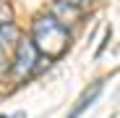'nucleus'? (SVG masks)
I'll return each mask as SVG.
<instances>
[{
	"label": "nucleus",
	"instance_id": "nucleus-1",
	"mask_svg": "<svg viewBox=\"0 0 120 118\" xmlns=\"http://www.w3.org/2000/svg\"><path fill=\"white\" fill-rule=\"evenodd\" d=\"M31 45L37 47L39 55H45L47 61H57L63 58L68 45H71V32L68 26H63L55 16L45 13V16H37L34 24H31Z\"/></svg>",
	"mask_w": 120,
	"mask_h": 118
},
{
	"label": "nucleus",
	"instance_id": "nucleus-2",
	"mask_svg": "<svg viewBox=\"0 0 120 118\" xmlns=\"http://www.w3.org/2000/svg\"><path fill=\"white\" fill-rule=\"evenodd\" d=\"M37 63H39V53L31 45V39L29 37H18V42L13 47V58H11L8 73L16 79V81H24L26 76H31L37 71Z\"/></svg>",
	"mask_w": 120,
	"mask_h": 118
},
{
	"label": "nucleus",
	"instance_id": "nucleus-3",
	"mask_svg": "<svg viewBox=\"0 0 120 118\" xmlns=\"http://www.w3.org/2000/svg\"><path fill=\"white\" fill-rule=\"evenodd\" d=\"M50 16H55L63 26H68V24H73V21H78V18H81V8H76V5L65 3V0H55Z\"/></svg>",
	"mask_w": 120,
	"mask_h": 118
},
{
	"label": "nucleus",
	"instance_id": "nucleus-4",
	"mask_svg": "<svg viewBox=\"0 0 120 118\" xmlns=\"http://www.w3.org/2000/svg\"><path fill=\"white\" fill-rule=\"evenodd\" d=\"M18 37H21V32H18V26H16L13 21L0 24V47H3V50H11V47H16Z\"/></svg>",
	"mask_w": 120,
	"mask_h": 118
},
{
	"label": "nucleus",
	"instance_id": "nucleus-5",
	"mask_svg": "<svg viewBox=\"0 0 120 118\" xmlns=\"http://www.w3.org/2000/svg\"><path fill=\"white\" fill-rule=\"evenodd\" d=\"M99 92H102V84H97V87H94L91 92H86V94L81 97V102L76 105V110H73V113H71L68 118H78V115H81V113H84V110H86V108H89V105H91V102L97 100V97H99Z\"/></svg>",
	"mask_w": 120,
	"mask_h": 118
},
{
	"label": "nucleus",
	"instance_id": "nucleus-6",
	"mask_svg": "<svg viewBox=\"0 0 120 118\" xmlns=\"http://www.w3.org/2000/svg\"><path fill=\"white\" fill-rule=\"evenodd\" d=\"M8 68H11V58H8V50H3V47H0V81L5 79Z\"/></svg>",
	"mask_w": 120,
	"mask_h": 118
},
{
	"label": "nucleus",
	"instance_id": "nucleus-7",
	"mask_svg": "<svg viewBox=\"0 0 120 118\" xmlns=\"http://www.w3.org/2000/svg\"><path fill=\"white\" fill-rule=\"evenodd\" d=\"M13 118H26V115H24V113H16V115H13Z\"/></svg>",
	"mask_w": 120,
	"mask_h": 118
},
{
	"label": "nucleus",
	"instance_id": "nucleus-8",
	"mask_svg": "<svg viewBox=\"0 0 120 118\" xmlns=\"http://www.w3.org/2000/svg\"><path fill=\"white\" fill-rule=\"evenodd\" d=\"M0 118H8V115H0Z\"/></svg>",
	"mask_w": 120,
	"mask_h": 118
}]
</instances>
